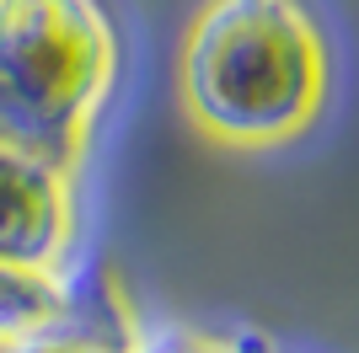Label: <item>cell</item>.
Wrapping results in <instances>:
<instances>
[{
    "instance_id": "1",
    "label": "cell",
    "mask_w": 359,
    "mask_h": 353,
    "mask_svg": "<svg viewBox=\"0 0 359 353\" xmlns=\"http://www.w3.org/2000/svg\"><path fill=\"white\" fill-rule=\"evenodd\" d=\"M332 38L311 0H198L177 43V97L231 150H285L332 102Z\"/></svg>"
},
{
    "instance_id": "3",
    "label": "cell",
    "mask_w": 359,
    "mask_h": 353,
    "mask_svg": "<svg viewBox=\"0 0 359 353\" xmlns=\"http://www.w3.org/2000/svg\"><path fill=\"white\" fill-rule=\"evenodd\" d=\"M81 166L0 139V273L75 279Z\"/></svg>"
},
{
    "instance_id": "2",
    "label": "cell",
    "mask_w": 359,
    "mask_h": 353,
    "mask_svg": "<svg viewBox=\"0 0 359 353\" xmlns=\"http://www.w3.org/2000/svg\"><path fill=\"white\" fill-rule=\"evenodd\" d=\"M123 75L102 0H0V139L86 166Z\"/></svg>"
}]
</instances>
